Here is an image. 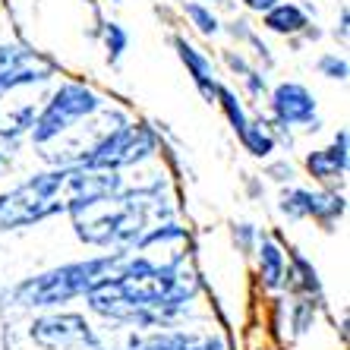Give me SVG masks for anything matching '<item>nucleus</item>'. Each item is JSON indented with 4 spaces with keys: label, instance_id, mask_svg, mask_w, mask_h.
<instances>
[{
    "label": "nucleus",
    "instance_id": "23",
    "mask_svg": "<svg viewBox=\"0 0 350 350\" xmlns=\"http://www.w3.org/2000/svg\"><path fill=\"white\" fill-rule=\"evenodd\" d=\"M183 16L189 19V25H193L199 35H205V38H215V35H221V19L215 16V10L208 7V3H199V0H187L183 3Z\"/></svg>",
    "mask_w": 350,
    "mask_h": 350
},
{
    "label": "nucleus",
    "instance_id": "1",
    "mask_svg": "<svg viewBox=\"0 0 350 350\" xmlns=\"http://www.w3.org/2000/svg\"><path fill=\"white\" fill-rule=\"evenodd\" d=\"M199 293V278L187 265L158 269L152 262L126 256L120 269L85 293V303L105 322H123L139 332L171 328Z\"/></svg>",
    "mask_w": 350,
    "mask_h": 350
},
{
    "label": "nucleus",
    "instance_id": "26",
    "mask_svg": "<svg viewBox=\"0 0 350 350\" xmlns=\"http://www.w3.org/2000/svg\"><path fill=\"white\" fill-rule=\"evenodd\" d=\"M316 73L325 76V79H332V82H344L347 73H350L347 57L338 54V51H328V54H322V57L316 60Z\"/></svg>",
    "mask_w": 350,
    "mask_h": 350
},
{
    "label": "nucleus",
    "instance_id": "13",
    "mask_svg": "<svg viewBox=\"0 0 350 350\" xmlns=\"http://www.w3.org/2000/svg\"><path fill=\"white\" fill-rule=\"evenodd\" d=\"M256 275H259V284L262 291H284V281H287V250L278 243L275 237L262 234L259 237V246H256Z\"/></svg>",
    "mask_w": 350,
    "mask_h": 350
},
{
    "label": "nucleus",
    "instance_id": "31",
    "mask_svg": "<svg viewBox=\"0 0 350 350\" xmlns=\"http://www.w3.org/2000/svg\"><path fill=\"white\" fill-rule=\"evenodd\" d=\"M10 167V152H7V146H0V174Z\"/></svg>",
    "mask_w": 350,
    "mask_h": 350
},
{
    "label": "nucleus",
    "instance_id": "8",
    "mask_svg": "<svg viewBox=\"0 0 350 350\" xmlns=\"http://www.w3.org/2000/svg\"><path fill=\"white\" fill-rule=\"evenodd\" d=\"M92 322L79 312H64V310H44L35 316L29 338L38 344L41 350H73V347H89L92 344Z\"/></svg>",
    "mask_w": 350,
    "mask_h": 350
},
{
    "label": "nucleus",
    "instance_id": "20",
    "mask_svg": "<svg viewBox=\"0 0 350 350\" xmlns=\"http://www.w3.org/2000/svg\"><path fill=\"white\" fill-rule=\"evenodd\" d=\"M319 306H322L319 300L297 293V297H293V303L287 306V325H291V332L293 334H306V332H310V328L316 325Z\"/></svg>",
    "mask_w": 350,
    "mask_h": 350
},
{
    "label": "nucleus",
    "instance_id": "7",
    "mask_svg": "<svg viewBox=\"0 0 350 350\" xmlns=\"http://www.w3.org/2000/svg\"><path fill=\"white\" fill-rule=\"evenodd\" d=\"M189 253H193V237L187 228H180L177 221L152 224L139 237V243L133 246V256L152 262L158 269H180V265H187Z\"/></svg>",
    "mask_w": 350,
    "mask_h": 350
},
{
    "label": "nucleus",
    "instance_id": "25",
    "mask_svg": "<svg viewBox=\"0 0 350 350\" xmlns=\"http://www.w3.org/2000/svg\"><path fill=\"white\" fill-rule=\"evenodd\" d=\"M101 41H105V57L111 66H117L130 48V32L120 23H105L101 25Z\"/></svg>",
    "mask_w": 350,
    "mask_h": 350
},
{
    "label": "nucleus",
    "instance_id": "19",
    "mask_svg": "<svg viewBox=\"0 0 350 350\" xmlns=\"http://www.w3.org/2000/svg\"><path fill=\"white\" fill-rule=\"evenodd\" d=\"M224 64L234 70L237 76H240V82H243V89L250 92L253 98H262L265 92H269V85H265V76H262V70H256L250 60L243 57V54H234V51H224Z\"/></svg>",
    "mask_w": 350,
    "mask_h": 350
},
{
    "label": "nucleus",
    "instance_id": "4",
    "mask_svg": "<svg viewBox=\"0 0 350 350\" xmlns=\"http://www.w3.org/2000/svg\"><path fill=\"white\" fill-rule=\"evenodd\" d=\"M126 256L130 253H101L25 278L13 287V303L23 310H60L64 303L79 300V297L95 291L98 284H105L126 262Z\"/></svg>",
    "mask_w": 350,
    "mask_h": 350
},
{
    "label": "nucleus",
    "instance_id": "14",
    "mask_svg": "<svg viewBox=\"0 0 350 350\" xmlns=\"http://www.w3.org/2000/svg\"><path fill=\"white\" fill-rule=\"evenodd\" d=\"M262 25L275 35H284V38H293V35H303L310 29V13L300 7V3H291V0H278L271 10L262 13Z\"/></svg>",
    "mask_w": 350,
    "mask_h": 350
},
{
    "label": "nucleus",
    "instance_id": "2",
    "mask_svg": "<svg viewBox=\"0 0 350 350\" xmlns=\"http://www.w3.org/2000/svg\"><path fill=\"white\" fill-rule=\"evenodd\" d=\"M123 189L117 171H95L82 164H54L0 193V230L35 228L41 221L70 215L73 208Z\"/></svg>",
    "mask_w": 350,
    "mask_h": 350
},
{
    "label": "nucleus",
    "instance_id": "32",
    "mask_svg": "<svg viewBox=\"0 0 350 350\" xmlns=\"http://www.w3.org/2000/svg\"><path fill=\"white\" fill-rule=\"evenodd\" d=\"M205 3H208V7H212V3L215 7H230V0H205Z\"/></svg>",
    "mask_w": 350,
    "mask_h": 350
},
{
    "label": "nucleus",
    "instance_id": "10",
    "mask_svg": "<svg viewBox=\"0 0 350 350\" xmlns=\"http://www.w3.org/2000/svg\"><path fill=\"white\" fill-rule=\"evenodd\" d=\"M57 66L25 44H0V95L54 79Z\"/></svg>",
    "mask_w": 350,
    "mask_h": 350
},
{
    "label": "nucleus",
    "instance_id": "15",
    "mask_svg": "<svg viewBox=\"0 0 350 350\" xmlns=\"http://www.w3.org/2000/svg\"><path fill=\"white\" fill-rule=\"evenodd\" d=\"M284 287H293L303 297H312V300L322 303V278L312 269V262L306 256H300L297 250H287V281Z\"/></svg>",
    "mask_w": 350,
    "mask_h": 350
},
{
    "label": "nucleus",
    "instance_id": "11",
    "mask_svg": "<svg viewBox=\"0 0 350 350\" xmlns=\"http://www.w3.org/2000/svg\"><path fill=\"white\" fill-rule=\"evenodd\" d=\"M347 152H350L347 130H338L334 139H332V146L310 152L306 161H303V167H306V174H310L316 183H322V187H334L338 180L347 177V161H350Z\"/></svg>",
    "mask_w": 350,
    "mask_h": 350
},
{
    "label": "nucleus",
    "instance_id": "27",
    "mask_svg": "<svg viewBox=\"0 0 350 350\" xmlns=\"http://www.w3.org/2000/svg\"><path fill=\"white\" fill-rule=\"evenodd\" d=\"M259 237H262V230L256 228V224H250V221H240V224H234V228H230V240H234V246L243 256H253L256 253Z\"/></svg>",
    "mask_w": 350,
    "mask_h": 350
},
{
    "label": "nucleus",
    "instance_id": "16",
    "mask_svg": "<svg viewBox=\"0 0 350 350\" xmlns=\"http://www.w3.org/2000/svg\"><path fill=\"white\" fill-rule=\"evenodd\" d=\"M347 215V199L344 193L325 187V189H312V202H310V218L316 221L319 228L334 230V224Z\"/></svg>",
    "mask_w": 350,
    "mask_h": 350
},
{
    "label": "nucleus",
    "instance_id": "18",
    "mask_svg": "<svg viewBox=\"0 0 350 350\" xmlns=\"http://www.w3.org/2000/svg\"><path fill=\"white\" fill-rule=\"evenodd\" d=\"M237 139H240L243 152H250L253 158H269L278 148L275 126H269L265 120H253V117H250V123H246L243 130L237 133Z\"/></svg>",
    "mask_w": 350,
    "mask_h": 350
},
{
    "label": "nucleus",
    "instance_id": "5",
    "mask_svg": "<svg viewBox=\"0 0 350 350\" xmlns=\"http://www.w3.org/2000/svg\"><path fill=\"white\" fill-rule=\"evenodd\" d=\"M155 152H158V133L152 126L136 123V120H123V123H117L114 130L101 133L92 146H85V152L73 164L120 174L126 167H136V164L148 161Z\"/></svg>",
    "mask_w": 350,
    "mask_h": 350
},
{
    "label": "nucleus",
    "instance_id": "17",
    "mask_svg": "<svg viewBox=\"0 0 350 350\" xmlns=\"http://www.w3.org/2000/svg\"><path fill=\"white\" fill-rule=\"evenodd\" d=\"M142 338L146 334L139 332V328L123 325V322H107L101 332L95 328L89 350H139L142 347Z\"/></svg>",
    "mask_w": 350,
    "mask_h": 350
},
{
    "label": "nucleus",
    "instance_id": "6",
    "mask_svg": "<svg viewBox=\"0 0 350 350\" xmlns=\"http://www.w3.org/2000/svg\"><path fill=\"white\" fill-rule=\"evenodd\" d=\"M101 107H105V101H101V95L92 85L66 79L54 89V95L48 98V105L41 107V111H35L29 139H32L35 146H51L54 139H60L64 133L73 130L76 123L95 117Z\"/></svg>",
    "mask_w": 350,
    "mask_h": 350
},
{
    "label": "nucleus",
    "instance_id": "9",
    "mask_svg": "<svg viewBox=\"0 0 350 350\" xmlns=\"http://www.w3.org/2000/svg\"><path fill=\"white\" fill-rule=\"evenodd\" d=\"M269 111L275 126H281V130L303 126V130L316 133L322 126L316 92L306 89L303 82H278L269 95Z\"/></svg>",
    "mask_w": 350,
    "mask_h": 350
},
{
    "label": "nucleus",
    "instance_id": "30",
    "mask_svg": "<svg viewBox=\"0 0 350 350\" xmlns=\"http://www.w3.org/2000/svg\"><path fill=\"white\" fill-rule=\"evenodd\" d=\"M347 23H350V13L347 7H341V23L334 29V38H341V44H347Z\"/></svg>",
    "mask_w": 350,
    "mask_h": 350
},
{
    "label": "nucleus",
    "instance_id": "21",
    "mask_svg": "<svg viewBox=\"0 0 350 350\" xmlns=\"http://www.w3.org/2000/svg\"><path fill=\"white\" fill-rule=\"evenodd\" d=\"M35 120V105H23L16 111H10L3 120H0V142L3 146H13L19 136H29Z\"/></svg>",
    "mask_w": 350,
    "mask_h": 350
},
{
    "label": "nucleus",
    "instance_id": "12",
    "mask_svg": "<svg viewBox=\"0 0 350 350\" xmlns=\"http://www.w3.org/2000/svg\"><path fill=\"white\" fill-rule=\"evenodd\" d=\"M174 51H177L180 64L187 66V76L193 79L196 92L202 95V101H208V105H215V95H218V70H215L212 57L205 54V51H199L193 44V41H187L183 35H174Z\"/></svg>",
    "mask_w": 350,
    "mask_h": 350
},
{
    "label": "nucleus",
    "instance_id": "33",
    "mask_svg": "<svg viewBox=\"0 0 350 350\" xmlns=\"http://www.w3.org/2000/svg\"><path fill=\"white\" fill-rule=\"evenodd\" d=\"M111 3H123V0H111Z\"/></svg>",
    "mask_w": 350,
    "mask_h": 350
},
{
    "label": "nucleus",
    "instance_id": "3",
    "mask_svg": "<svg viewBox=\"0 0 350 350\" xmlns=\"http://www.w3.org/2000/svg\"><path fill=\"white\" fill-rule=\"evenodd\" d=\"M70 221H73V234L85 246L107 250V253H133L139 237L155 221H171V208L161 193V183L136 189L123 187L73 208Z\"/></svg>",
    "mask_w": 350,
    "mask_h": 350
},
{
    "label": "nucleus",
    "instance_id": "29",
    "mask_svg": "<svg viewBox=\"0 0 350 350\" xmlns=\"http://www.w3.org/2000/svg\"><path fill=\"white\" fill-rule=\"evenodd\" d=\"M246 10H253V13H265V10H271L278 3V0H240Z\"/></svg>",
    "mask_w": 350,
    "mask_h": 350
},
{
    "label": "nucleus",
    "instance_id": "22",
    "mask_svg": "<svg viewBox=\"0 0 350 350\" xmlns=\"http://www.w3.org/2000/svg\"><path fill=\"white\" fill-rule=\"evenodd\" d=\"M310 202H312V189L287 187L278 196V212L291 221H306L310 218Z\"/></svg>",
    "mask_w": 350,
    "mask_h": 350
},
{
    "label": "nucleus",
    "instance_id": "28",
    "mask_svg": "<svg viewBox=\"0 0 350 350\" xmlns=\"http://www.w3.org/2000/svg\"><path fill=\"white\" fill-rule=\"evenodd\" d=\"M265 174H269L271 180H278V183H291L293 180V164L291 161H275L265 167Z\"/></svg>",
    "mask_w": 350,
    "mask_h": 350
},
{
    "label": "nucleus",
    "instance_id": "24",
    "mask_svg": "<svg viewBox=\"0 0 350 350\" xmlns=\"http://www.w3.org/2000/svg\"><path fill=\"white\" fill-rule=\"evenodd\" d=\"M215 105L221 107V114L228 117V123H230V130H234V133H240L246 123H250V111H246V105L240 101V95H237L234 89H228V85H224V82L218 85Z\"/></svg>",
    "mask_w": 350,
    "mask_h": 350
}]
</instances>
